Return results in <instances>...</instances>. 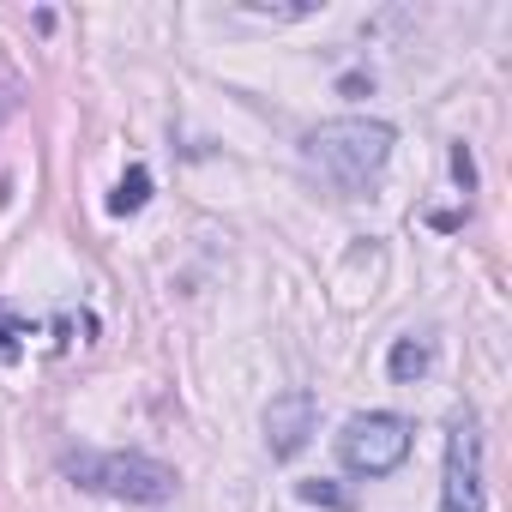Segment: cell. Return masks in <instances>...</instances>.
I'll use <instances>...</instances> for the list:
<instances>
[{
	"mask_svg": "<svg viewBox=\"0 0 512 512\" xmlns=\"http://www.w3.org/2000/svg\"><path fill=\"white\" fill-rule=\"evenodd\" d=\"M392 145H398L392 121H380V115H338V121H320L302 139V163L332 193L356 199V193H368L380 181V169L392 163Z\"/></svg>",
	"mask_w": 512,
	"mask_h": 512,
	"instance_id": "obj_1",
	"label": "cell"
},
{
	"mask_svg": "<svg viewBox=\"0 0 512 512\" xmlns=\"http://www.w3.org/2000/svg\"><path fill=\"white\" fill-rule=\"evenodd\" d=\"M61 470L91 494L139 500V506H157V500H169L181 488L175 464H163L151 452H61Z\"/></svg>",
	"mask_w": 512,
	"mask_h": 512,
	"instance_id": "obj_2",
	"label": "cell"
},
{
	"mask_svg": "<svg viewBox=\"0 0 512 512\" xmlns=\"http://www.w3.org/2000/svg\"><path fill=\"white\" fill-rule=\"evenodd\" d=\"M410 446H416L410 416H398V410H362L338 434V464L350 476H392L410 458Z\"/></svg>",
	"mask_w": 512,
	"mask_h": 512,
	"instance_id": "obj_3",
	"label": "cell"
},
{
	"mask_svg": "<svg viewBox=\"0 0 512 512\" xmlns=\"http://www.w3.org/2000/svg\"><path fill=\"white\" fill-rule=\"evenodd\" d=\"M440 512H488V482H482V422H476V410H458L452 428H446Z\"/></svg>",
	"mask_w": 512,
	"mask_h": 512,
	"instance_id": "obj_4",
	"label": "cell"
},
{
	"mask_svg": "<svg viewBox=\"0 0 512 512\" xmlns=\"http://www.w3.org/2000/svg\"><path fill=\"white\" fill-rule=\"evenodd\" d=\"M314 428H320V398L308 386H290V392H278L266 404V446H272V458H296L314 440Z\"/></svg>",
	"mask_w": 512,
	"mask_h": 512,
	"instance_id": "obj_5",
	"label": "cell"
},
{
	"mask_svg": "<svg viewBox=\"0 0 512 512\" xmlns=\"http://www.w3.org/2000/svg\"><path fill=\"white\" fill-rule=\"evenodd\" d=\"M428 368H434V344H428V338H416V332H410V338H398V344H392V356H386V374H392L398 386H416Z\"/></svg>",
	"mask_w": 512,
	"mask_h": 512,
	"instance_id": "obj_6",
	"label": "cell"
},
{
	"mask_svg": "<svg viewBox=\"0 0 512 512\" xmlns=\"http://www.w3.org/2000/svg\"><path fill=\"white\" fill-rule=\"evenodd\" d=\"M145 199H151V169H145V163H133V169L115 181V193H109V211H115V217H127V211H139Z\"/></svg>",
	"mask_w": 512,
	"mask_h": 512,
	"instance_id": "obj_7",
	"label": "cell"
},
{
	"mask_svg": "<svg viewBox=\"0 0 512 512\" xmlns=\"http://www.w3.org/2000/svg\"><path fill=\"white\" fill-rule=\"evenodd\" d=\"M296 500H302V506H326V512H356V494L338 488V482H320V476L296 482Z\"/></svg>",
	"mask_w": 512,
	"mask_h": 512,
	"instance_id": "obj_8",
	"label": "cell"
},
{
	"mask_svg": "<svg viewBox=\"0 0 512 512\" xmlns=\"http://www.w3.org/2000/svg\"><path fill=\"white\" fill-rule=\"evenodd\" d=\"M241 13H253V19H314L320 7H314V0H296V7H260V0H247Z\"/></svg>",
	"mask_w": 512,
	"mask_h": 512,
	"instance_id": "obj_9",
	"label": "cell"
},
{
	"mask_svg": "<svg viewBox=\"0 0 512 512\" xmlns=\"http://www.w3.org/2000/svg\"><path fill=\"white\" fill-rule=\"evenodd\" d=\"M452 175H458V187H470V181H476V169H470V151H464V145L452 151Z\"/></svg>",
	"mask_w": 512,
	"mask_h": 512,
	"instance_id": "obj_10",
	"label": "cell"
}]
</instances>
